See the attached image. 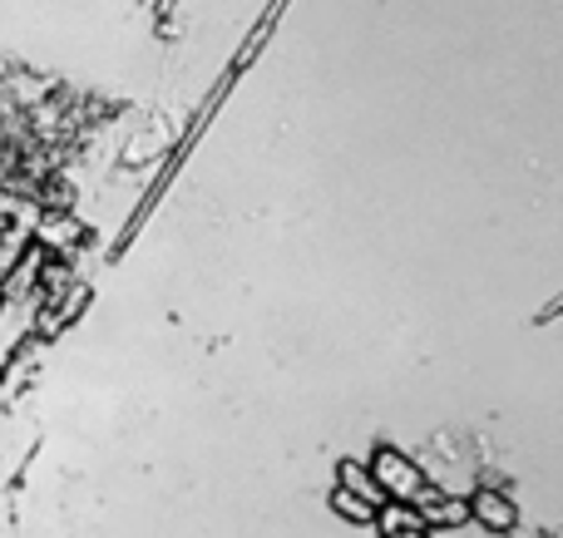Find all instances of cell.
<instances>
[{
    "mask_svg": "<svg viewBox=\"0 0 563 538\" xmlns=\"http://www.w3.org/2000/svg\"><path fill=\"white\" fill-rule=\"evenodd\" d=\"M376 490L396 494V500H416V494H420V474L410 470L400 455H380V464H376Z\"/></svg>",
    "mask_w": 563,
    "mask_h": 538,
    "instance_id": "6da1fadb",
    "label": "cell"
},
{
    "mask_svg": "<svg viewBox=\"0 0 563 538\" xmlns=\"http://www.w3.org/2000/svg\"><path fill=\"white\" fill-rule=\"evenodd\" d=\"M475 514H479V524H485V529H509V524H515V509H509L499 494H479Z\"/></svg>",
    "mask_w": 563,
    "mask_h": 538,
    "instance_id": "7a4b0ae2",
    "label": "cell"
},
{
    "mask_svg": "<svg viewBox=\"0 0 563 538\" xmlns=\"http://www.w3.org/2000/svg\"><path fill=\"white\" fill-rule=\"evenodd\" d=\"M331 504H336V509L346 514V519H356V524L376 519V504H361V500H356V494H351V490H341V494H336V500H331Z\"/></svg>",
    "mask_w": 563,
    "mask_h": 538,
    "instance_id": "3957f363",
    "label": "cell"
},
{
    "mask_svg": "<svg viewBox=\"0 0 563 538\" xmlns=\"http://www.w3.org/2000/svg\"><path fill=\"white\" fill-rule=\"evenodd\" d=\"M386 538H420V534H386Z\"/></svg>",
    "mask_w": 563,
    "mask_h": 538,
    "instance_id": "277c9868",
    "label": "cell"
}]
</instances>
